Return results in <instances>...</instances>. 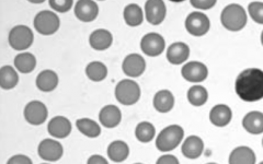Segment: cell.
<instances>
[{
  "label": "cell",
  "mask_w": 263,
  "mask_h": 164,
  "mask_svg": "<svg viewBox=\"0 0 263 164\" xmlns=\"http://www.w3.org/2000/svg\"><path fill=\"white\" fill-rule=\"evenodd\" d=\"M235 91L245 102H257L263 98V70L248 68L241 71L235 81Z\"/></svg>",
  "instance_id": "6da1fadb"
},
{
  "label": "cell",
  "mask_w": 263,
  "mask_h": 164,
  "mask_svg": "<svg viewBox=\"0 0 263 164\" xmlns=\"http://www.w3.org/2000/svg\"><path fill=\"white\" fill-rule=\"evenodd\" d=\"M247 21H248V16H247L246 10L238 4L226 6L220 14V22L223 27L232 32L242 30L246 27Z\"/></svg>",
  "instance_id": "7a4b0ae2"
},
{
  "label": "cell",
  "mask_w": 263,
  "mask_h": 164,
  "mask_svg": "<svg viewBox=\"0 0 263 164\" xmlns=\"http://www.w3.org/2000/svg\"><path fill=\"white\" fill-rule=\"evenodd\" d=\"M184 137V130L179 125H170L163 128L156 138V148L161 152L175 150Z\"/></svg>",
  "instance_id": "3957f363"
},
{
  "label": "cell",
  "mask_w": 263,
  "mask_h": 164,
  "mask_svg": "<svg viewBox=\"0 0 263 164\" xmlns=\"http://www.w3.org/2000/svg\"><path fill=\"white\" fill-rule=\"evenodd\" d=\"M115 97L123 105H134L141 98V88L132 79L121 80L115 87Z\"/></svg>",
  "instance_id": "277c9868"
},
{
  "label": "cell",
  "mask_w": 263,
  "mask_h": 164,
  "mask_svg": "<svg viewBox=\"0 0 263 164\" xmlns=\"http://www.w3.org/2000/svg\"><path fill=\"white\" fill-rule=\"evenodd\" d=\"M33 26H34L37 33L47 36L52 35L59 31L61 21L59 15L53 11L43 10L35 15L34 21H33Z\"/></svg>",
  "instance_id": "5b68a950"
},
{
  "label": "cell",
  "mask_w": 263,
  "mask_h": 164,
  "mask_svg": "<svg viewBox=\"0 0 263 164\" xmlns=\"http://www.w3.org/2000/svg\"><path fill=\"white\" fill-rule=\"evenodd\" d=\"M9 45L14 51H26L30 48L34 40L32 30L27 26H16L11 29L9 36Z\"/></svg>",
  "instance_id": "8992f818"
},
{
  "label": "cell",
  "mask_w": 263,
  "mask_h": 164,
  "mask_svg": "<svg viewBox=\"0 0 263 164\" xmlns=\"http://www.w3.org/2000/svg\"><path fill=\"white\" fill-rule=\"evenodd\" d=\"M185 29L193 36H203L211 29V21L206 14L195 11L185 19Z\"/></svg>",
  "instance_id": "52a82bcc"
},
{
  "label": "cell",
  "mask_w": 263,
  "mask_h": 164,
  "mask_svg": "<svg viewBox=\"0 0 263 164\" xmlns=\"http://www.w3.org/2000/svg\"><path fill=\"white\" fill-rule=\"evenodd\" d=\"M164 48H166V42L158 33H147L141 40V49L144 54L149 57H157L161 55Z\"/></svg>",
  "instance_id": "ba28073f"
},
{
  "label": "cell",
  "mask_w": 263,
  "mask_h": 164,
  "mask_svg": "<svg viewBox=\"0 0 263 164\" xmlns=\"http://www.w3.org/2000/svg\"><path fill=\"white\" fill-rule=\"evenodd\" d=\"M24 118L31 125H42L47 119L48 111L46 105L41 101H31L24 108Z\"/></svg>",
  "instance_id": "9c48e42d"
},
{
  "label": "cell",
  "mask_w": 263,
  "mask_h": 164,
  "mask_svg": "<svg viewBox=\"0 0 263 164\" xmlns=\"http://www.w3.org/2000/svg\"><path fill=\"white\" fill-rule=\"evenodd\" d=\"M37 152L41 159L47 162H56L59 161L64 153L63 146L54 139H44L40 142Z\"/></svg>",
  "instance_id": "30bf717a"
},
{
  "label": "cell",
  "mask_w": 263,
  "mask_h": 164,
  "mask_svg": "<svg viewBox=\"0 0 263 164\" xmlns=\"http://www.w3.org/2000/svg\"><path fill=\"white\" fill-rule=\"evenodd\" d=\"M181 75L183 79L192 84H200L206 80L209 76V69L206 66L200 61H190L185 64L181 69Z\"/></svg>",
  "instance_id": "8fae6325"
},
{
  "label": "cell",
  "mask_w": 263,
  "mask_h": 164,
  "mask_svg": "<svg viewBox=\"0 0 263 164\" xmlns=\"http://www.w3.org/2000/svg\"><path fill=\"white\" fill-rule=\"evenodd\" d=\"M167 8L161 0H148L145 4V15L153 26H159L166 18Z\"/></svg>",
  "instance_id": "7c38bea8"
},
{
  "label": "cell",
  "mask_w": 263,
  "mask_h": 164,
  "mask_svg": "<svg viewBox=\"0 0 263 164\" xmlns=\"http://www.w3.org/2000/svg\"><path fill=\"white\" fill-rule=\"evenodd\" d=\"M122 69L127 77H141L146 69V61L139 54H129L123 60Z\"/></svg>",
  "instance_id": "4fadbf2b"
},
{
  "label": "cell",
  "mask_w": 263,
  "mask_h": 164,
  "mask_svg": "<svg viewBox=\"0 0 263 164\" xmlns=\"http://www.w3.org/2000/svg\"><path fill=\"white\" fill-rule=\"evenodd\" d=\"M99 14V7L92 0H79L75 5V15L81 22H92Z\"/></svg>",
  "instance_id": "5bb4252c"
},
{
  "label": "cell",
  "mask_w": 263,
  "mask_h": 164,
  "mask_svg": "<svg viewBox=\"0 0 263 164\" xmlns=\"http://www.w3.org/2000/svg\"><path fill=\"white\" fill-rule=\"evenodd\" d=\"M47 130L48 134L53 138H67L71 133V122L65 116H55L49 120L47 125Z\"/></svg>",
  "instance_id": "9a60e30c"
},
{
  "label": "cell",
  "mask_w": 263,
  "mask_h": 164,
  "mask_svg": "<svg viewBox=\"0 0 263 164\" xmlns=\"http://www.w3.org/2000/svg\"><path fill=\"white\" fill-rule=\"evenodd\" d=\"M181 151L187 159L194 160L200 158L204 151V141L199 136H189L183 141Z\"/></svg>",
  "instance_id": "2e32d148"
},
{
  "label": "cell",
  "mask_w": 263,
  "mask_h": 164,
  "mask_svg": "<svg viewBox=\"0 0 263 164\" xmlns=\"http://www.w3.org/2000/svg\"><path fill=\"white\" fill-rule=\"evenodd\" d=\"M99 120L105 128H114L122 120L121 110L115 105H105L99 113Z\"/></svg>",
  "instance_id": "e0dca14e"
},
{
  "label": "cell",
  "mask_w": 263,
  "mask_h": 164,
  "mask_svg": "<svg viewBox=\"0 0 263 164\" xmlns=\"http://www.w3.org/2000/svg\"><path fill=\"white\" fill-rule=\"evenodd\" d=\"M233 118L232 109L228 105L218 104L215 105L210 112V120L214 126L225 127Z\"/></svg>",
  "instance_id": "ac0fdd59"
},
{
  "label": "cell",
  "mask_w": 263,
  "mask_h": 164,
  "mask_svg": "<svg viewBox=\"0 0 263 164\" xmlns=\"http://www.w3.org/2000/svg\"><path fill=\"white\" fill-rule=\"evenodd\" d=\"M190 56V47L183 42H176L167 49V59L172 65H181Z\"/></svg>",
  "instance_id": "d6986e66"
},
{
  "label": "cell",
  "mask_w": 263,
  "mask_h": 164,
  "mask_svg": "<svg viewBox=\"0 0 263 164\" xmlns=\"http://www.w3.org/2000/svg\"><path fill=\"white\" fill-rule=\"evenodd\" d=\"M112 42L113 36L111 32L104 29L96 30L89 36V44L96 51H105L111 47Z\"/></svg>",
  "instance_id": "ffe728a7"
},
{
  "label": "cell",
  "mask_w": 263,
  "mask_h": 164,
  "mask_svg": "<svg viewBox=\"0 0 263 164\" xmlns=\"http://www.w3.org/2000/svg\"><path fill=\"white\" fill-rule=\"evenodd\" d=\"M242 127L251 135H261L263 133V113L259 111L247 113L242 118Z\"/></svg>",
  "instance_id": "44dd1931"
},
{
  "label": "cell",
  "mask_w": 263,
  "mask_h": 164,
  "mask_svg": "<svg viewBox=\"0 0 263 164\" xmlns=\"http://www.w3.org/2000/svg\"><path fill=\"white\" fill-rule=\"evenodd\" d=\"M256 153L249 147L240 146L234 149L229 155V164H256Z\"/></svg>",
  "instance_id": "7402d4cb"
},
{
  "label": "cell",
  "mask_w": 263,
  "mask_h": 164,
  "mask_svg": "<svg viewBox=\"0 0 263 164\" xmlns=\"http://www.w3.org/2000/svg\"><path fill=\"white\" fill-rule=\"evenodd\" d=\"M59 86V76L53 70L41 71L36 77V87L42 92H52Z\"/></svg>",
  "instance_id": "603a6c76"
},
{
  "label": "cell",
  "mask_w": 263,
  "mask_h": 164,
  "mask_svg": "<svg viewBox=\"0 0 263 164\" xmlns=\"http://www.w3.org/2000/svg\"><path fill=\"white\" fill-rule=\"evenodd\" d=\"M154 108L159 113H168L175 106V96L169 90H160L154 96Z\"/></svg>",
  "instance_id": "cb8c5ba5"
},
{
  "label": "cell",
  "mask_w": 263,
  "mask_h": 164,
  "mask_svg": "<svg viewBox=\"0 0 263 164\" xmlns=\"http://www.w3.org/2000/svg\"><path fill=\"white\" fill-rule=\"evenodd\" d=\"M129 155L128 145L122 140H115L108 147V157L117 163L125 161Z\"/></svg>",
  "instance_id": "d4e9b609"
},
{
  "label": "cell",
  "mask_w": 263,
  "mask_h": 164,
  "mask_svg": "<svg viewBox=\"0 0 263 164\" xmlns=\"http://www.w3.org/2000/svg\"><path fill=\"white\" fill-rule=\"evenodd\" d=\"M123 18L128 27L135 28L141 26L144 20V14L142 8L136 4H129L124 8Z\"/></svg>",
  "instance_id": "484cf974"
},
{
  "label": "cell",
  "mask_w": 263,
  "mask_h": 164,
  "mask_svg": "<svg viewBox=\"0 0 263 164\" xmlns=\"http://www.w3.org/2000/svg\"><path fill=\"white\" fill-rule=\"evenodd\" d=\"M14 67L21 73H30L36 67V58L31 53H20L14 57Z\"/></svg>",
  "instance_id": "4316f807"
},
{
  "label": "cell",
  "mask_w": 263,
  "mask_h": 164,
  "mask_svg": "<svg viewBox=\"0 0 263 164\" xmlns=\"http://www.w3.org/2000/svg\"><path fill=\"white\" fill-rule=\"evenodd\" d=\"M19 82L18 72L11 66H4L0 69V87L4 90H11L15 88Z\"/></svg>",
  "instance_id": "83f0119b"
},
{
  "label": "cell",
  "mask_w": 263,
  "mask_h": 164,
  "mask_svg": "<svg viewBox=\"0 0 263 164\" xmlns=\"http://www.w3.org/2000/svg\"><path fill=\"white\" fill-rule=\"evenodd\" d=\"M76 127L80 133L88 138H97L101 134L100 125L90 118H80L76 121Z\"/></svg>",
  "instance_id": "f1b7e54d"
},
{
  "label": "cell",
  "mask_w": 263,
  "mask_h": 164,
  "mask_svg": "<svg viewBox=\"0 0 263 164\" xmlns=\"http://www.w3.org/2000/svg\"><path fill=\"white\" fill-rule=\"evenodd\" d=\"M86 75L91 81L100 82L108 76V68L101 61H92L87 65Z\"/></svg>",
  "instance_id": "f546056e"
},
{
  "label": "cell",
  "mask_w": 263,
  "mask_h": 164,
  "mask_svg": "<svg viewBox=\"0 0 263 164\" xmlns=\"http://www.w3.org/2000/svg\"><path fill=\"white\" fill-rule=\"evenodd\" d=\"M209 100V92L203 86H193L187 91V101L193 106H202Z\"/></svg>",
  "instance_id": "4dcf8cb0"
},
{
  "label": "cell",
  "mask_w": 263,
  "mask_h": 164,
  "mask_svg": "<svg viewBox=\"0 0 263 164\" xmlns=\"http://www.w3.org/2000/svg\"><path fill=\"white\" fill-rule=\"evenodd\" d=\"M135 136L143 144L151 142L156 136V128L149 121H142L136 126Z\"/></svg>",
  "instance_id": "1f68e13d"
},
{
  "label": "cell",
  "mask_w": 263,
  "mask_h": 164,
  "mask_svg": "<svg viewBox=\"0 0 263 164\" xmlns=\"http://www.w3.org/2000/svg\"><path fill=\"white\" fill-rule=\"evenodd\" d=\"M248 12L254 22L258 24H263V3L261 2L250 3L248 6Z\"/></svg>",
  "instance_id": "d6a6232c"
},
{
  "label": "cell",
  "mask_w": 263,
  "mask_h": 164,
  "mask_svg": "<svg viewBox=\"0 0 263 164\" xmlns=\"http://www.w3.org/2000/svg\"><path fill=\"white\" fill-rule=\"evenodd\" d=\"M48 4L53 10L65 13L71 9L73 2L72 0H49Z\"/></svg>",
  "instance_id": "836d02e7"
},
{
  "label": "cell",
  "mask_w": 263,
  "mask_h": 164,
  "mask_svg": "<svg viewBox=\"0 0 263 164\" xmlns=\"http://www.w3.org/2000/svg\"><path fill=\"white\" fill-rule=\"evenodd\" d=\"M190 4L196 8V9L201 10H209L216 5L215 0H191Z\"/></svg>",
  "instance_id": "e575fe53"
},
{
  "label": "cell",
  "mask_w": 263,
  "mask_h": 164,
  "mask_svg": "<svg viewBox=\"0 0 263 164\" xmlns=\"http://www.w3.org/2000/svg\"><path fill=\"white\" fill-rule=\"evenodd\" d=\"M7 164H33L32 160L24 154H15L8 160Z\"/></svg>",
  "instance_id": "d590c367"
},
{
  "label": "cell",
  "mask_w": 263,
  "mask_h": 164,
  "mask_svg": "<svg viewBox=\"0 0 263 164\" xmlns=\"http://www.w3.org/2000/svg\"><path fill=\"white\" fill-rule=\"evenodd\" d=\"M156 164H180L178 158L172 154H164L158 158Z\"/></svg>",
  "instance_id": "8d00e7d4"
},
{
  "label": "cell",
  "mask_w": 263,
  "mask_h": 164,
  "mask_svg": "<svg viewBox=\"0 0 263 164\" xmlns=\"http://www.w3.org/2000/svg\"><path fill=\"white\" fill-rule=\"evenodd\" d=\"M87 164H109V163H108V161H106L105 158L102 157V155L93 154L88 159Z\"/></svg>",
  "instance_id": "74e56055"
},
{
  "label": "cell",
  "mask_w": 263,
  "mask_h": 164,
  "mask_svg": "<svg viewBox=\"0 0 263 164\" xmlns=\"http://www.w3.org/2000/svg\"><path fill=\"white\" fill-rule=\"evenodd\" d=\"M261 44H262V46H263V31H262V33H261Z\"/></svg>",
  "instance_id": "f35d334b"
},
{
  "label": "cell",
  "mask_w": 263,
  "mask_h": 164,
  "mask_svg": "<svg viewBox=\"0 0 263 164\" xmlns=\"http://www.w3.org/2000/svg\"><path fill=\"white\" fill-rule=\"evenodd\" d=\"M206 164H217V163H206Z\"/></svg>",
  "instance_id": "ab89813d"
},
{
  "label": "cell",
  "mask_w": 263,
  "mask_h": 164,
  "mask_svg": "<svg viewBox=\"0 0 263 164\" xmlns=\"http://www.w3.org/2000/svg\"><path fill=\"white\" fill-rule=\"evenodd\" d=\"M259 164H263V161H262V162H260V163H259Z\"/></svg>",
  "instance_id": "60d3db41"
},
{
  "label": "cell",
  "mask_w": 263,
  "mask_h": 164,
  "mask_svg": "<svg viewBox=\"0 0 263 164\" xmlns=\"http://www.w3.org/2000/svg\"><path fill=\"white\" fill-rule=\"evenodd\" d=\"M135 164H143V163H135Z\"/></svg>",
  "instance_id": "b9f144b4"
},
{
  "label": "cell",
  "mask_w": 263,
  "mask_h": 164,
  "mask_svg": "<svg viewBox=\"0 0 263 164\" xmlns=\"http://www.w3.org/2000/svg\"><path fill=\"white\" fill-rule=\"evenodd\" d=\"M262 147H263V139H262Z\"/></svg>",
  "instance_id": "7bdbcfd3"
},
{
  "label": "cell",
  "mask_w": 263,
  "mask_h": 164,
  "mask_svg": "<svg viewBox=\"0 0 263 164\" xmlns=\"http://www.w3.org/2000/svg\"><path fill=\"white\" fill-rule=\"evenodd\" d=\"M43 164H47V163H43Z\"/></svg>",
  "instance_id": "ee69618b"
}]
</instances>
